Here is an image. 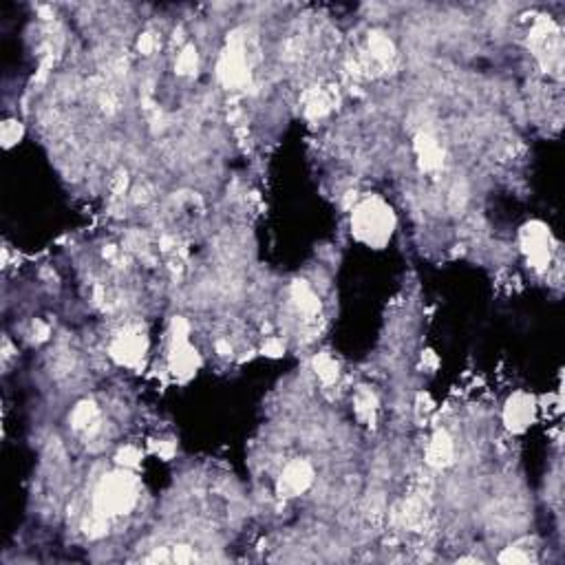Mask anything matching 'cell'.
Returning a JSON list of instances; mask_svg holds the SVG:
<instances>
[{
    "instance_id": "cell-13",
    "label": "cell",
    "mask_w": 565,
    "mask_h": 565,
    "mask_svg": "<svg viewBox=\"0 0 565 565\" xmlns=\"http://www.w3.org/2000/svg\"><path fill=\"white\" fill-rule=\"evenodd\" d=\"M197 69V51L192 47H186L184 53L179 56V73H192Z\"/></svg>"
},
{
    "instance_id": "cell-11",
    "label": "cell",
    "mask_w": 565,
    "mask_h": 565,
    "mask_svg": "<svg viewBox=\"0 0 565 565\" xmlns=\"http://www.w3.org/2000/svg\"><path fill=\"white\" fill-rule=\"evenodd\" d=\"M98 417V409L93 404H80L76 411H73V426L76 429H88V424H93Z\"/></svg>"
},
{
    "instance_id": "cell-7",
    "label": "cell",
    "mask_w": 565,
    "mask_h": 565,
    "mask_svg": "<svg viewBox=\"0 0 565 565\" xmlns=\"http://www.w3.org/2000/svg\"><path fill=\"white\" fill-rule=\"evenodd\" d=\"M453 460V442L446 433H437L429 448V462L433 466H446Z\"/></svg>"
},
{
    "instance_id": "cell-4",
    "label": "cell",
    "mask_w": 565,
    "mask_h": 565,
    "mask_svg": "<svg viewBox=\"0 0 565 565\" xmlns=\"http://www.w3.org/2000/svg\"><path fill=\"white\" fill-rule=\"evenodd\" d=\"M113 356L120 360V362H126L131 364L135 360H139L144 356V342H141V336L137 332H126L122 334L115 344H113Z\"/></svg>"
},
{
    "instance_id": "cell-8",
    "label": "cell",
    "mask_w": 565,
    "mask_h": 565,
    "mask_svg": "<svg viewBox=\"0 0 565 565\" xmlns=\"http://www.w3.org/2000/svg\"><path fill=\"white\" fill-rule=\"evenodd\" d=\"M291 296H294L296 305L301 307V312H305V314H316L318 312L320 303H318L314 291L309 289L307 283H303V281L294 283V287H291Z\"/></svg>"
},
{
    "instance_id": "cell-14",
    "label": "cell",
    "mask_w": 565,
    "mask_h": 565,
    "mask_svg": "<svg viewBox=\"0 0 565 565\" xmlns=\"http://www.w3.org/2000/svg\"><path fill=\"white\" fill-rule=\"evenodd\" d=\"M153 49H155V38H153V33H144V35H141V40H139V51L148 56V53H151Z\"/></svg>"
},
{
    "instance_id": "cell-3",
    "label": "cell",
    "mask_w": 565,
    "mask_h": 565,
    "mask_svg": "<svg viewBox=\"0 0 565 565\" xmlns=\"http://www.w3.org/2000/svg\"><path fill=\"white\" fill-rule=\"evenodd\" d=\"M523 245L525 252L530 254V259L537 265H545L550 259L548 254V232H545L541 226H528L523 232Z\"/></svg>"
},
{
    "instance_id": "cell-12",
    "label": "cell",
    "mask_w": 565,
    "mask_h": 565,
    "mask_svg": "<svg viewBox=\"0 0 565 565\" xmlns=\"http://www.w3.org/2000/svg\"><path fill=\"white\" fill-rule=\"evenodd\" d=\"M316 373H318L325 382H332V380H336V375H338V364H336L330 356H320V358H316Z\"/></svg>"
},
{
    "instance_id": "cell-2",
    "label": "cell",
    "mask_w": 565,
    "mask_h": 565,
    "mask_svg": "<svg viewBox=\"0 0 565 565\" xmlns=\"http://www.w3.org/2000/svg\"><path fill=\"white\" fill-rule=\"evenodd\" d=\"M393 228V216L391 210L378 202V199H369L364 202L356 214H354V230L362 241L367 243H382L389 239Z\"/></svg>"
},
{
    "instance_id": "cell-10",
    "label": "cell",
    "mask_w": 565,
    "mask_h": 565,
    "mask_svg": "<svg viewBox=\"0 0 565 565\" xmlns=\"http://www.w3.org/2000/svg\"><path fill=\"white\" fill-rule=\"evenodd\" d=\"M371 56L375 58V60H382V62H387V60H391L393 58V45H391V40L389 38H385V35L382 33H373V38H371Z\"/></svg>"
},
{
    "instance_id": "cell-6",
    "label": "cell",
    "mask_w": 565,
    "mask_h": 565,
    "mask_svg": "<svg viewBox=\"0 0 565 565\" xmlns=\"http://www.w3.org/2000/svg\"><path fill=\"white\" fill-rule=\"evenodd\" d=\"M532 417V400H528L525 395H515L510 400V404L506 409V420L513 429H523Z\"/></svg>"
},
{
    "instance_id": "cell-9",
    "label": "cell",
    "mask_w": 565,
    "mask_h": 565,
    "mask_svg": "<svg viewBox=\"0 0 565 565\" xmlns=\"http://www.w3.org/2000/svg\"><path fill=\"white\" fill-rule=\"evenodd\" d=\"M417 151H420L424 168H435V166H440V163H442V151H440V146L435 144V139H431L426 135L420 137V139H417Z\"/></svg>"
},
{
    "instance_id": "cell-1",
    "label": "cell",
    "mask_w": 565,
    "mask_h": 565,
    "mask_svg": "<svg viewBox=\"0 0 565 565\" xmlns=\"http://www.w3.org/2000/svg\"><path fill=\"white\" fill-rule=\"evenodd\" d=\"M137 499V484L129 472H113L102 479L95 493L98 515H124L129 513Z\"/></svg>"
},
{
    "instance_id": "cell-5",
    "label": "cell",
    "mask_w": 565,
    "mask_h": 565,
    "mask_svg": "<svg viewBox=\"0 0 565 565\" xmlns=\"http://www.w3.org/2000/svg\"><path fill=\"white\" fill-rule=\"evenodd\" d=\"M312 484V468H309L305 462H294L289 464L283 472V486L289 490V493H303V490Z\"/></svg>"
}]
</instances>
